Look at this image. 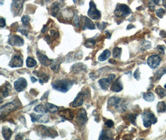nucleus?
I'll list each match as a JSON object with an SVG mask.
<instances>
[{
	"label": "nucleus",
	"mask_w": 166,
	"mask_h": 140,
	"mask_svg": "<svg viewBox=\"0 0 166 140\" xmlns=\"http://www.w3.org/2000/svg\"><path fill=\"white\" fill-rule=\"evenodd\" d=\"M73 82L68 79L57 80L52 83V87L53 89L61 92H68L73 86Z\"/></svg>",
	"instance_id": "1"
},
{
	"label": "nucleus",
	"mask_w": 166,
	"mask_h": 140,
	"mask_svg": "<svg viewBox=\"0 0 166 140\" xmlns=\"http://www.w3.org/2000/svg\"><path fill=\"white\" fill-rule=\"evenodd\" d=\"M21 106V102H20L18 100H14L11 103H9L1 108V117L2 118L3 117V116L8 115L7 114H9L11 112L15 110L16 109L20 108Z\"/></svg>",
	"instance_id": "2"
},
{
	"label": "nucleus",
	"mask_w": 166,
	"mask_h": 140,
	"mask_svg": "<svg viewBox=\"0 0 166 140\" xmlns=\"http://www.w3.org/2000/svg\"><path fill=\"white\" fill-rule=\"evenodd\" d=\"M144 126L146 128H149L152 124H155L157 122V118L154 114L150 111H146L142 115Z\"/></svg>",
	"instance_id": "3"
},
{
	"label": "nucleus",
	"mask_w": 166,
	"mask_h": 140,
	"mask_svg": "<svg viewBox=\"0 0 166 140\" xmlns=\"http://www.w3.org/2000/svg\"><path fill=\"white\" fill-rule=\"evenodd\" d=\"M131 13V9L124 4H118L114 11L115 16L117 17H125Z\"/></svg>",
	"instance_id": "4"
},
{
	"label": "nucleus",
	"mask_w": 166,
	"mask_h": 140,
	"mask_svg": "<svg viewBox=\"0 0 166 140\" xmlns=\"http://www.w3.org/2000/svg\"><path fill=\"white\" fill-rule=\"evenodd\" d=\"M88 16L94 20H99L101 18V13L99 10L97 9L93 0H91L89 3Z\"/></svg>",
	"instance_id": "5"
},
{
	"label": "nucleus",
	"mask_w": 166,
	"mask_h": 140,
	"mask_svg": "<svg viewBox=\"0 0 166 140\" xmlns=\"http://www.w3.org/2000/svg\"><path fill=\"white\" fill-rule=\"evenodd\" d=\"M115 77L116 75L115 74H110L108 78H101L99 80L98 83L101 88L104 90H107L109 87V85L113 82Z\"/></svg>",
	"instance_id": "6"
},
{
	"label": "nucleus",
	"mask_w": 166,
	"mask_h": 140,
	"mask_svg": "<svg viewBox=\"0 0 166 140\" xmlns=\"http://www.w3.org/2000/svg\"><path fill=\"white\" fill-rule=\"evenodd\" d=\"M24 0H13L11 5V10L14 15H17L21 11Z\"/></svg>",
	"instance_id": "7"
},
{
	"label": "nucleus",
	"mask_w": 166,
	"mask_h": 140,
	"mask_svg": "<svg viewBox=\"0 0 166 140\" xmlns=\"http://www.w3.org/2000/svg\"><path fill=\"white\" fill-rule=\"evenodd\" d=\"M37 133L38 135L42 138H55L56 137V135H54L49 129L46 128L43 125H40L38 128H37Z\"/></svg>",
	"instance_id": "8"
},
{
	"label": "nucleus",
	"mask_w": 166,
	"mask_h": 140,
	"mask_svg": "<svg viewBox=\"0 0 166 140\" xmlns=\"http://www.w3.org/2000/svg\"><path fill=\"white\" fill-rule=\"evenodd\" d=\"M27 85H28L27 81L23 77H20V78H18L14 83V87L15 90L19 92L23 91L26 88Z\"/></svg>",
	"instance_id": "9"
},
{
	"label": "nucleus",
	"mask_w": 166,
	"mask_h": 140,
	"mask_svg": "<svg viewBox=\"0 0 166 140\" xmlns=\"http://www.w3.org/2000/svg\"><path fill=\"white\" fill-rule=\"evenodd\" d=\"M8 43L12 46L20 47L24 44V40L17 35H13L9 37Z\"/></svg>",
	"instance_id": "10"
},
{
	"label": "nucleus",
	"mask_w": 166,
	"mask_h": 140,
	"mask_svg": "<svg viewBox=\"0 0 166 140\" xmlns=\"http://www.w3.org/2000/svg\"><path fill=\"white\" fill-rule=\"evenodd\" d=\"M23 65V61L21 56L14 55L9 63V66L12 68L21 67Z\"/></svg>",
	"instance_id": "11"
},
{
	"label": "nucleus",
	"mask_w": 166,
	"mask_h": 140,
	"mask_svg": "<svg viewBox=\"0 0 166 140\" xmlns=\"http://www.w3.org/2000/svg\"><path fill=\"white\" fill-rule=\"evenodd\" d=\"M161 62V59L159 55H153L150 56L147 59V64L151 69L157 68Z\"/></svg>",
	"instance_id": "12"
},
{
	"label": "nucleus",
	"mask_w": 166,
	"mask_h": 140,
	"mask_svg": "<svg viewBox=\"0 0 166 140\" xmlns=\"http://www.w3.org/2000/svg\"><path fill=\"white\" fill-rule=\"evenodd\" d=\"M82 29L85 30L86 29H95V25L94 23L92 22L91 20H90L87 16H82Z\"/></svg>",
	"instance_id": "13"
},
{
	"label": "nucleus",
	"mask_w": 166,
	"mask_h": 140,
	"mask_svg": "<svg viewBox=\"0 0 166 140\" xmlns=\"http://www.w3.org/2000/svg\"><path fill=\"white\" fill-rule=\"evenodd\" d=\"M37 54V57H38L39 62H41V64L44 66H50L51 64L52 63V60L49 59L46 55L42 54L41 52L38 51L36 53Z\"/></svg>",
	"instance_id": "14"
},
{
	"label": "nucleus",
	"mask_w": 166,
	"mask_h": 140,
	"mask_svg": "<svg viewBox=\"0 0 166 140\" xmlns=\"http://www.w3.org/2000/svg\"><path fill=\"white\" fill-rule=\"evenodd\" d=\"M84 98L85 94L83 92H80L77 95V96L74 99V100H73V102L72 103V107L76 108L82 106L84 102Z\"/></svg>",
	"instance_id": "15"
},
{
	"label": "nucleus",
	"mask_w": 166,
	"mask_h": 140,
	"mask_svg": "<svg viewBox=\"0 0 166 140\" xmlns=\"http://www.w3.org/2000/svg\"><path fill=\"white\" fill-rule=\"evenodd\" d=\"M87 121V115L86 111L84 109H81L77 114V122H78L79 124L84 125Z\"/></svg>",
	"instance_id": "16"
},
{
	"label": "nucleus",
	"mask_w": 166,
	"mask_h": 140,
	"mask_svg": "<svg viewBox=\"0 0 166 140\" xmlns=\"http://www.w3.org/2000/svg\"><path fill=\"white\" fill-rule=\"evenodd\" d=\"M123 89V87L120 78H118L115 81H114L112 85V87H111V90L115 92H119L121 91Z\"/></svg>",
	"instance_id": "17"
},
{
	"label": "nucleus",
	"mask_w": 166,
	"mask_h": 140,
	"mask_svg": "<svg viewBox=\"0 0 166 140\" xmlns=\"http://www.w3.org/2000/svg\"><path fill=\"white\" fill-rule=\"evenodd\" d=\"M60 116L63 118L65 119H72L73 118V112L68 109H65L62 111H61L59 113Z\"/></svg>",
	"instance_id": "18"
},
{
	"label": "nucleus",
	"mask_w": 166,
	"mask_h": 140,
	"mask_svg": "<svg viewBox=\"0 0 166 140\" xmlns=\"http://www.w3.org/2000/svg\"><path fill=\"white\" fill-rule=\"evenodd\" d=\"M61 4L59 2H54L50 7V13L52 16H56L61 9Z\"/></svg>",
	"instance_id": "19"
},
{
	"label": "nucleus",
	"mask_w": 166,
	"mask_h": 140,
	"mask_svg": "<svg viewBox=\"0 0 166 140\" xmlns=\"http://www.w3.org/2000/svg\"><path fill=\"white\" fill-rule=\"evenodd\" d=\"M121 99L120 98L116 96H112L108 99V104L111 106H115V107H116L121 102Z\"/></svg>",
	"instance_id": "20"
},
{
	"label": "nucleus",
	"mask_w": 166,
	"mask_h": 140,
	"mask_svg": "<svg viewBox=\"0 0 166 140\" xmlns=\"http://www.w3.org/2000/svg\"><path fill=\"white\" fill-rule=\"evenodd\" d=\"M12 134H13V132H12V131H11V130L10 128H9L8 127H3L2 134H3V138L5 139H6V140L9 139L11 138Z\"/></svg>",
	"instance_id": "21"
},
{
	"label": "nucleus",
	"mask_w": 166,
	"mask_h": 140,
	"mask_svg": "<svg viewBox=\"0 0 166 140\" xmlns=\"http://www.w3.org/2000/svg\"><path fill=\"white\" fill-rule=\"evenodd\" d=\"M49 121V116L47 115H36V122L41 123H46Z\"/></svg>",
	"instance_id": "22"
},
{
	"label": "nucleus",
	"mask_w": 166,
	"mask_h": 140,
	"mask_svg": "<svg viewBox=\"0 0 166 140\" xmlns=\"http://www.w3.org/2000/svg\"><path fill=\"white\" fill-rule=\"evenodd\" d=\"M34 110L37 113H39L42 114H46L48 112V110L46 106H44L42 104H40L35 106L34 108Z\"/></svg>",
	"instance_id": "23"
},
{
	"label": "nucleus",
	"mask_w": 166,
	"mask_h": 140,
	"mask_svg": "<svg viewBox=\"0 0 166 140\" xmlns=\"http://www.w3.org/2000/svg\"><path fill=\"white\" fill-rule=\"evenodd\" d=\"M111 55V52L108 50H105L101 55L98 57V61H105L106 59H108Z\"/></svg>",
	"instance_id": "24"
},
{
	"label": "nucleus",
	"mask_w": 166,
	"mask_h": 140,
	"mask_svg": "<svg viewBox=\"0 0 166 140\" xmlns=\"http://www.w3.org/2000/svg\"><path fill=\"white\" fill-rule=\"evenodd\" d=\"M109 134V131H106V130H102L100 137H99V139H113L112 136H111Z\"/></svg>",
	"instance_id": "25"
},
{
	"label": "nucleus",
	"mask_w": 166,
	"mask_h": 140,
	"mask_svg": "<svg viewBox=\"0 0 166 140\" xmlns=\"http://www.w3.org/2000/svg\"><path fill=\"white\" fill-rule=\"evenodd\" d=\"M37 64V62L35 60H34L33 58L32 57H28L26 59V66L28 67L29 68H31L33 67L34 66H35Z\"/></svg>",
	"instance_id": "26"
},
{
	"label": "nucleus",
	"mask_w": 166,
	"mask_h": 140,
	"mask_svg": "<svg viewBox=\"0 0 166 140\" xmlns=\"http://www.w3.org/2000/svg\"><path fill=\"white\" fill-rule=\"evenodd\" d=\"M48 111H49L51 113H55L59 111V108L55 106V105H53L52 104H49V103H47L46 105Z\"/></svg>",
	"instance_id": "27"
},
{
	"label": "nucleus",
	"mask_w": 166,
	"mask_h": 140,
	"mask_svg": "<svg viewBox=\"0 0 166 140\" xmlns=\"http://www.w3.org/2000/svg\"><path fill=\"white\" fill-rule=\"evenodd\" d=\"M143 98L147 102H153L155 99V95L152 92H149L145 94Z\"/></svg>",
	"instance_id": "28"
},
{
	"label": "nucleus",
	"mask_w": 166,
	"mask_h": 140,
	"mask_svg": "<svg viewBox=\"0 0 166 140\" xmlns=\"http://www.w3.org/2000/svg\"><path fill=\"white\" fill-rule=\"evenodd\" d=\"M50 69L55 73L59 72L60 69V64L57 61H53L52 63L50 65Z\"/></svg>",
	"instance_id": "29"
},
{
	"label": "nucleus",
	"mask_w": 166,
	"mask_h": 140,
	"mask_svg": "<svg viewBox=\"0 0 166 140\" xmlns=\"http://www.w3.org/2000/svg\"><path fill=\"white\" fill-rule=\"evenodd\" d=\"M86 69L85 66H84L82 64H76L74 66H73L72 67V70L74 71V72H78L81 70H84Z\"/></svg>",
	"instance_id": "30"
},
{
	"label": "nucleus",
	"mask_w": 166,
	"mask_h": 140,
	"mask_svg": "<svg viewBox=\"0 0 166 140\" xmlns=\"http://www.w3.org/2000/svg\"><path fill=\"white\" fill-rule=\"evenodd\" d=\"M9 87H11V85H5L4 86V87L2 88V96L3 97H7V96H8L9 95Z\"/></svg>",
	"instance_id": "31"
},
{
	"label": "nucleus",
	"mask_w": 166,
	"mask_h": 140,
	"mask_svg": "<svg viewBox=\"0 0 166 140\" xmlns=\"http://www.w3.org/2000/svg\"><path fill=\"white\" fill-rule=\"evenodd\" d=\"M157 111L159 113H162L165 111V104L164 102H160L157 104Z\"/></svg>",
	"instance_id": "32"
},
{
	"label": "nucleus",
	"mask_w": 166,
	"mask_h": 140,
	"mask_svg": "<svg viewBox=\"0 0 166 140\" xmlns=\"http://www.w3.org/2000/svg\"><path fill=\"white\" fill-rule=\"evenodd\" d=\"M121 48H120V47H116L113 49V55L115 58H118L121 56Z\"/></svg>",
	"instance_id": "33"
},
{
	"label": "nucleus",
	"mask_w": 166,
	"mask_h": 140,
	"mask_svg": "<svg viewBox=\"0 0 166 140\" xmlns=\"http://www.w3.org/2000/svg\"><path fill=\"white\" fill-rule=\"evenodd\" d=\"M155 91H156V93L159 96H160L161 98H163L164 96H165L166 95V92H165V91L162 88V87H157L156 89V90H155Z\"/></svg>",
	"instance_id": "34"
},
{
	"label": "nucleus",
	"mask_w": 166,
	"mask_h": 140,
	"mask_svg": "<svg viewBox=\"0 0 166 140\" xmlns=\"http://www.w3.org/2000/svg\"><path fill=\"white\" fill-rule=\"evenodd\" d=\"M141 49H142L143 51H145V50H146V49H149V48L151 47V43H150L149 41H144L141 43Z\"/></svg>",
	"instance_id": "35"
},
{
	"label": "nucleus",
	"mask_w": 166,
	"mask_h": 140,
	"mask_svg": "<svg viewBox=\"0 0 166 140\" xmlns=\"http://www.w3.org/2000/svg\"><path fill=\"white\" fill-rule=\"evenodd\" d=\"M30 17L28 15H25V16H23L21 18V22L24 25V26H28L29 25V22H30Z\"/></svg>",
	"instance_id": "36"
},
{
	"label": "nucleus",
	"mask_w": 166,
	"mask_h": 140,
	"mask_svg": "<svg viewBox=\"0 0 166 140\" xmlns=\"http://www.w3.org/2000/svg\"><path fill=\"white\" fill-rule=\"evenodd\" d=\"M136 116H137V115H135V114H130V115H128L127 119H129V121H130L131 123H133V125H135Z\"/></svg>",
	"instance_id": "37"
},
{
	"label": "nucleus",
	"mask_w": 166,
	"mask_h": 140,
	"mask_svg": "<svg viewBox=\"0 0 166 140\" xmlns=\"http://www.w3.org/2000/svg\"><path fill=\"white\" fill-rule=\"evenodd\" d=\"M165 73H166V67H164V68L160 69L159 70H158V71L156 72V74L155 75H156V76L158 78H159L161 77Z\"/></svg>",
	"instance_id": "38"
},
{
	"label": "nucleus",
	"mask_w": 166,
	"mask_h": 140,
	"mask_svg": "<svg viewBox=\"0 0 166 140\" xmlns=\"http://www.w3.org/2000/svg\"><path fill=\"white\" fill-rule=\"evenodd\" d=\"M165 14V10H164L162 8H160L156 11V15L160 18H162Z\"/></svg>",
	"instance_id": "39"
},
{
	"label": "nucleus",
	"mask_w": 166,
	"mask_h": 140,
	"mask_svg": "<svg viewBox=\"0 0 166 140\" xmlns=\"http://www.w3.org/2000/svg\"><path fill=\"white\" fill-rule=\"evenodd\" d=\"M50 34L55 39H56L59 37V33L58 32V31H57L56 30H55V29H51L50 31Z\"/></svg>",
	"instance_id": "40"
},
{
	"label": "nucleus",
	"mask_w": 166,
	"mask_h": 140,
	"mask_svg": "<svg viewBox=\"0 0 166 140\" xmlns=\"http://www.w3.org/2000/svg\"><path fill=\"white\" fill-rule=\"evenodd\" d=\"M73 23H74V25L77 28H79L80 19H79V16L77 14H75V16H74V19H73Z\"/></svg>",
	"instance_id": "41"
},
{
	"label": "nucleus",
	"mask_w": 166,
	"mask_h": 140,
	"mask_svg": "<svg viewBox=\"0 0 166 140\" xmlns=\"http://www.w3.org/2000/svg\"><path fill=\"white\" fill-rule=\"evenodd\" d=\"M105 125L109 128H112L114 125V123L113 122L112 120V119H108V120H107L106 122H105Z\"/></svg>",
	"instance_id": "42"
},
{
	"label": "nucleus",
	"mask_w": 166,
	"mask_h": 140,
	"mask_svg": "<svg viewBox=\"0 0 166 140\" xmlns=\"http://www.w3.org/2000/svg\"><path fill=\"white\" fill-rule=\"evenodd\" d=\"M134 77L136 79V80H139L140 79V72L139 69H136V71L134 73Z\"/></svg>",
	"instance_id": "43"
},
{
	"label": "nucleus",
	"mask_w": 166,
	"mask_h": 140,
	"mask_svg": "<svg viewBox=\"0 0 166 140\" xmlns=\"http://www.w3.org/2000/svg\"><path fill=\"white\" fill-rule=\"evenodd\" d=\"M6 26V21L3 17L0 18V26L1 28H3Z\"/></svg>",
	"instance_id": "44"
},
{
	"label": "nucleus",
	"mask_w": 166,
	"mask_h": 140,
	"mask_svg": "<svg viewBox=\"0 0 166 140\" xmlns=\"http://www.w3.org/2000/svg\"><path fill=\"white\" fill-rule=\"evenodd\" d=\"M17 31H19V32H20L21 34H23V35H24V36H26V37H28V31L27 30H26V29H17Z\"/></svg>",
	"instance_id": "45"
},
{
	"label": "nucleus",
	"mask_w": 166,
	"mask_h": 140,
	"mask_svg": "<svg viewBox=\"0 0 166 140\" xmlns=\"http://www.w3.org/2000/svg\"><path fill=\"white\" fill-rule=\"evenodd\" d=\"M105 25H106V23H102L101 24H97V26H98V28L100 29H103L105 28V26H105Z\"/></svg>",
	"instance_id": "46"
},
{
	"label": "nucleus",
	"mask_w": 166,
	"mask_h": 140,
	"mask_svg": "<svg viewBox=\"0 0 166 140\" xmlns=\"http://www.w3.org/2000/svg\"><path fill=\"white\" fill-rule=\"evenodd\" d=\"M44 40H45V41H46L49 44H51V42H50V36H49V35H47V36L44 37Z\"/></svg>",
	"instance_id": "47"
},
{
	"label": "nucleus",
	"mask_w": 166,
	"mask_h": 140,
	"mask_svg": "<svg viewBox=\"0 0 166 140\" xmlns=\"http://www.w3.org/2000/svg\"><path fill=\"white\" fill-rule=\"evenodd\" d=\"M31 117V121L32 122H36V115H35L34 114H31L30 115Z\"/></svg>",
	"instance_id": "48"
},
{
	"label": "nucleus",
	"mask_w": 166,
	"mask_h": 140,
	"mask_svg": "<svg viewBox=\"0 0 166 140\" xmlns=\"http://www.w3.org/2000/svg\"><path fill=\"white\" fill-rule=\"evenodd\" d=\"M48 27L46 26V25H45V26H44V27H43V28L42 29V31H41V32H42V33H45V32H46L47 31V30H48Z\"/></svg>",
	"instance_id": "49"
},
{
	"label": "nucleus",
	"mask_w": 166,
	"mask_h": 140,
	"mask_svg": "<svg viewBox=\"0 0 166 140\" xmlns=\"http://www.w3.org/2000/svg\"><path fill=\"white\" fill-rule=\"evenodd\" d=\"M39 1L42 5H44V4L48 3L50 1V0H39Z\"/></svg>",
	"instance_id": "50"
},
{
	"label": "nucleus",
	"mask_w": 166,
	"mask_h": 140,
	"mask_svg": "<svg viewBox=\"0 0 166 140\" xmlns=\"http://www.w3.org/2000/svg\"><path fill=\"white\" fill-rule=\"evenodd\" d=\"M157 49L159 50V51L164 52V46H159L157 47Z\"/></svg>",
	"instance_id": "51"
},
{
	"label": "nucleus",
	"mask_w": 166,
	"mask_h": 140,
	"mask_svg": "<svg viewBox=\"0 0 166 140\" xmlns=\"http://www.w3.org/2000/svg\"><path fill=\"white\" fill-rule=\"evenodd\" d=\"M31 82L32 83H35V82H36L37 81H38V80H37V78H35V77H31Z\"/></svg>",
	"instance_id": "52"
},
{
	"label": "nucleus",
	"mask_w": 166,
	"mask_h": 140,
	"mask_svg": "<svg viewBox=\"0 0 166 140\" xmlns=\"http://www.w3.org/2000/svg\"><path fill=\"white\" fill-rule=\"evenodd\" d=\"M16 139H23V137H21V135H20V134H18V135L16 137Z\"/></svg>",
	"instance_id": "53"
},
{
	"label": "nucleus",
	"mask_w": 166,
	"mask_h": 140,
	"mask_svg": "<svg viewBox=\"0 0 166 140\" xmlns=\"http://www.w3.org/2000/svg\"><path fill=\"white\" fill-rule=\"evenodd\" d=\"M134 26H132V25H130L127 27V29H131V28H133Z\"/></svg>",
	"instance_id": "54"
},
{
	"label": "nucleus",
	"mask_w": 166,
	"mask_h": 140,
	"mask_svg": "<svg viewBox=\"0 0 166 140\" xmlns=\"http://www.w3.org/2000/svg\"><path fill=\"white\" fill-rule=\"evenodd\" d=\"M36 102H38V100H34V101H33V102H32L29 105H32L33 104H35V103H36Z\"/></svg>",
	"instance_id": "55"
},
{
	"label": "nucleus",
	"mask_w": 166,
	"mask_h": 140,
	"mask_svg": "<svg viewBox=\"0 0 166 140\" xmlns=\"http://www.w3.org/2000/svg\"><path fill=\"white\" fill-rule=\"evenodd\" d=\"M164 87H165V89H166V84H165V85H164Z\"/></svg>",
	"instance_id": "56"
},
{
	"label": "nucleus",
	"mask_w": 166,
	"mask_h": 140,
	"mask_svg": "<svg viewBox=\"0 0 166 140\" xmlns=\"http://www.w3.org/2000/svg\"><path fill=\"white\" fill-rule=\"evenodd\" d=\"M165 111H166V104H165Z\"/></svg>",
	"instance_id": "57"
},
{
	"label": "nucleus",
	"mask_w": 166,
	"mask_h": 140,
	"mask_svg": "<svg viewBox=\"0 0 166 140\" xmlns=\"http://www.w3.org/2000/svg\"><path fill=\"white\" fill-rule=\"evenodd\" d=\"M165 44H166V41H165Z\"/></svg>",
	"instance_id": "58"
}]
</instances>
